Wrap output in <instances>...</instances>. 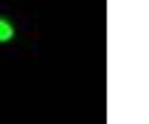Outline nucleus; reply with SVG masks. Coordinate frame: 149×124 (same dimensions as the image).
I'll list each match as a JSON object with an SVG mask.
<instances>
[{
	"label": "nucleus",
	"mask_w": 149,
	"mask_h": 124,
	"mask_svg": "<svg viewBox=\"0 0 149 124\" xmlns=\"http://www.w3.org/2000/svg\"><path fill=\"white\" fill-rule=\"evenodd\" d=\"M13 35H15L13 25H10L8 20H3V17H0V42H8V40H13Z\"/></svg>",
	"instance_id": "nucleus-1"
}]
</instances>
